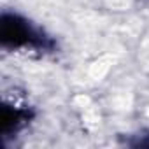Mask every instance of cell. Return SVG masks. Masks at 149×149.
I'll use <instances>...</instances> for the list:
<instances>
[{"mask_svg":"<svg viewBox=\"0 0 149 149\" xmlns=\"http://www.w3.org/2000/svg\"><path fill=\"white\" fill-rule=\"evenodd\" d=\"M0 46L6 51L53 53L54 40L35 25L30 18L18 11H4L0 14Z\"/></svg>","mask_w":149,"mask_h":149,"instance_id":"obj_1","label":"cell"},{"mask_svg":"<svg viewBox=\"0 0 149 149\" xmlns=\"http://www.w3.org/2000/svg\"><path fill=\"white\" fill-rule=\"evenodd\" d=\"M33 119V111L28 105H19L13 102H2L0 109V132L4 137L16 135L25 130Z\"/></svg>","mask_w":149,"mask_h":149,"instance_id":"obj_2","label":"cell"}]
</instances>
